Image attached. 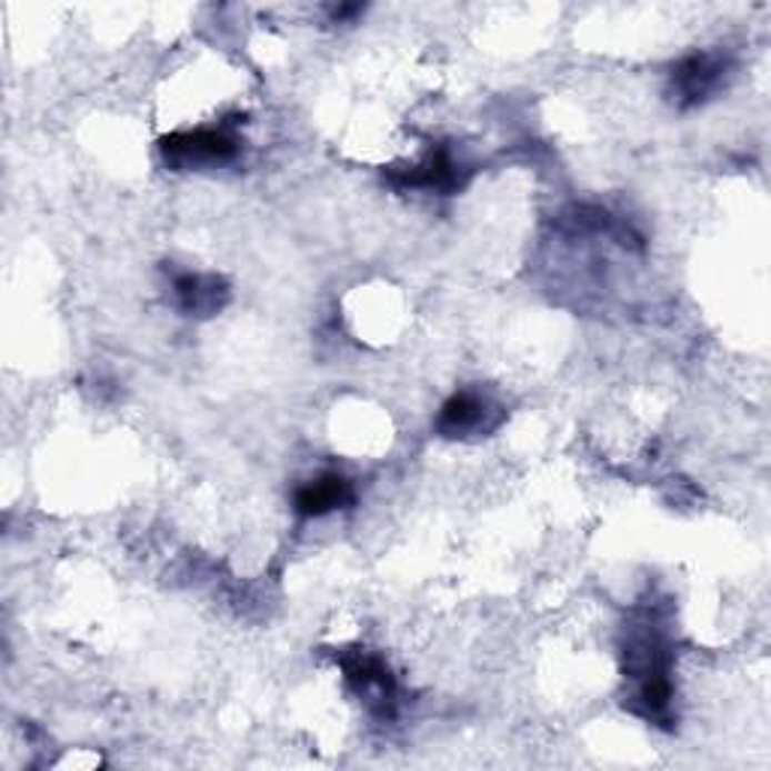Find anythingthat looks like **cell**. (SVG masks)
<instances>
[{"instance_id":"obj_1","label":"cell","mask_w":771,"mask_h":771,"mask_svg":"<svg viewBox=\"0 0 771 771\" xmlns=\"http://www.w3.org/2000/svg\"><path fill=\"white\" fill-rule=\"evenodd\" d=\"M720 73H723V61L709 58V54H699V58H688V61L678 67L675 84L688 103H697V100H702V97L711 94L718 88Z\"/></svg>"},{"instance_id":"obj_2","label":"cell","mask_w":771,"mask_h":771,"mask_svg":"<svg viewBox=\"0 0 771 771\" xmlns=\"http://www.w3.org/2000/svg\"><path fill=\"white\" fill-rule=\"evenodd\" d=\"M353 494H350V482L341 480V477H323V480L304 485L299 494H296V510L302 515H326V512L344 507Z\"/></svg>"},{"instance_id":"obj_3","label":"cell","mask_w":771,"mask_h":771,"mask_svg":"<svg viewBox=\"0 0 771 771\" xmlns=\"http://www.w3.org/2000/svg\"><path fill=\"white\" fill-rule=\"evenodd\" d=\"M482 419H485V404H482L477 395L461 392V395L449 398L447 407H443L440 428H443L447 434H452V438H459V434H468L473 428H480Z\"/></svg>"},{"instance_id":"obj_4","label":"cell","mask_w":771,"mask_h":771,"mask_svg":"<svg viewBox=\"0 0 771 771\" xmlns=\"http://www.w3.org/2000/svg\"><path fill=\"white\" fill-rule=\"evenodd\" d=\"M176 292L184 304V311H209L218 304V283L199 278V274H181L176 281Z\"/></svg>"}]
</instances>
